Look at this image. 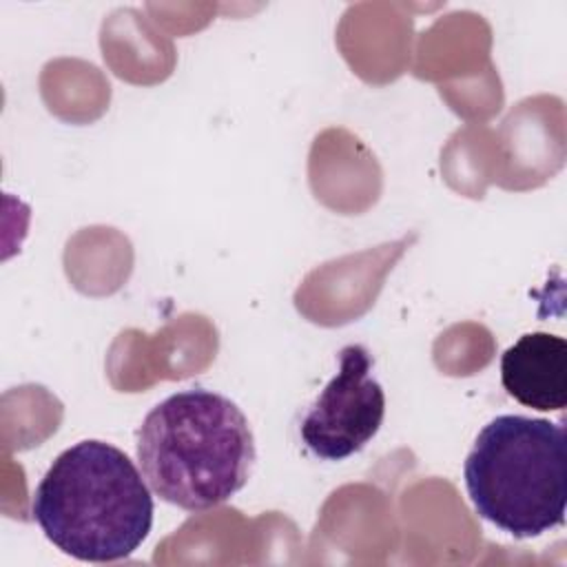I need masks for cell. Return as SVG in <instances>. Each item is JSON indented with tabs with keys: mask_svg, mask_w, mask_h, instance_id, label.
Wrapping results in <instances>:
<instances>
[{
	"mask_svg": "<svg viewBox=\"0 0 567 567\" xmlns=\"http://www.w3.org/2000/svg\"><path fill=\"white\" fill-rule=\"evenodd\" d=\"M153 496L135 463L106 441H80L40 478L31 514L44 536L84 563L131 556L153 527Z\"/></svg>",
	"mask_w": 567,
	"mask_h": 567,
	"instance_id": "7a4b0ae2",
	"label": "cell"
},
{
	"mask_svg": "<svg viewBox=\"0 0 567 567\" xmlns=\"http://www.w3.org/2000/svg\"><path fill=\"white\" fill-rule=\"evenodd\" d=\"M372 354L359 343L339 350V368L301 419L303 445L323 461L363 450L385 416V392L372 374Z\"/></svg>",
	"mask_w": 567,
	"mask_h": 567,
	"instance_id": "277c9868",
	"label": "cell"
},
{
	"mask_svg": "<svg viewBox=\"0 0 567 567\" xmlns=\"http://www.w3.org/2000/svg\"><path fill=\"white\" fill-rule=\"evenodd\" d=\"M246 414L204 388L159 401L137 430V461L148 487L186 512H204L235 496L255 463Z\"/></svg>",
	"mask_w": 567,
	"mask_h": 567,
	"instance_id": "6da1fadb",
	"label": "cell"
},
{
	"mask_svg": "<svg viewBox=\"0 0 567 567\" xmlns=\"http://www.w3.org/2000/svg\"><path fill=\"white\" fill-rule=\"evenodd\" d=\"M501 381L518 403L549 412L567 403V341L549 332H527L501 357Z\"/></svg>",
	"mask_w": 567,
	"mask_h": 567,
	"instance_id": "5b68a950",
	"label": "cell"
},
{
	"mask_svg": "<svg viewBox=\"0 0 567 567\" xmlns=\"http://www.w3.org/2000/svg\"><path fill=\"white\" fill-rule=\"evenodd\" d=\"M463 478L481 518L534 538L565 523L567 441L565 427L523 414H501L476 436Z\"/></svg>",
	"mask_w": 567,
	"mask_h": 567,
	"instance_id": "3957f363",
	"label": "cell"
}]
</instances>
